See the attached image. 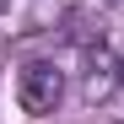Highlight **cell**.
Wrapping results in <instances>:
<instances>
[{"label":"cell","instance_id":"cell-1","mask_svg":"<svg viewBox=\"0 0 124 124\" xmlns=\"http://www.w3.org/2000/svg\"><path fill=\"white\" fill-rule=\"evenodd\" d=\"M59 97H65V76H59L49 59L22 65V76H16V102H22L27 113H54Z\"/></svg>","mask_w":124,"mask_h":124},{"label":"cell","instance_id":"cell-2","mask_svg":"<svg viewBox=\"0 0 124 124\" xmlns=\"http://www.w3.org/2000/svg\"><path fill=\"white\" fill-rule=\"evenodd\" d=\"M119 92V54L113 49H86V54H81V97H86V102H108Z\"/></svg>","mask_w":124,"mask_h":124},{"label":"cell","instance_id":"cell-3","mask_svg":"<svg viewBox=\"0 0 124 124\" xmlns=\"http://www.w3.org/2000/svg\"><path fill=\"white\" fill-rule=\"evenodd\" d=\"M119 124H124V119H119Z\"/></svg>","mask_w":124,"mask_h":124}]
</instances>
